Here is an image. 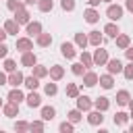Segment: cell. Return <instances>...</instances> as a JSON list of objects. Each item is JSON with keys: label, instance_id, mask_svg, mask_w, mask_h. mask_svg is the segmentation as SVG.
<instances>
[{"label": "cell", "instance_id": "obj_1", "mask_svg": "<svg viewBox=\"0 0 133 133\" xmlns=\"http://www.w3.org/2000/svg\"><path fill=\"white\" fill-rule=\"evenodd\" d=\"M106 17L112 19V21H118V19L123 17V8H121L118 4H110V6L106 8Z\"/></svg>", "mask_w": 133, "mask_h": 133}, {"label": "cell", "instance_id": "obj_2", "mask_svg": "<svg viewBox=\"0 0 133 133\" xmlns=\"http://www.w3.org/2000/svg\"><path fill=\"white\" fill-rule=\"evenodd\" d=\"M106 62H108V52L98 46V50L94 52V64H100V66H102V64H106Z\"/></svg>", "mask_w": 133, "mask_h": 133}, {"label": "cell", "instance_id": "obj_3", "mask_svg": "<svg viewBox=\"0 0 133 133\" xmlns=\"http://www.w3.org/2000/svg\"><path fill=\"white\" fill-rule=\"evenodd\" d=\"M106 64H108V73H110V75H114V73H121V71H123V62H121L118 58H108V62H106Z\"/></svg>", "mask_w": 133, "mask_h": 133}, {"label": "cell", "instance_id": "obj_4", "mask_svg": "<svg viewBox=\"0 0 133 133\" xmlns=\"http://www.w3.org/2000/svg\"><path fill=\"white\" fill-rule=\"evenodd\" d=\"M23 81H25V77H23V73H21V71H12V73L8 75V83H10L12 87H19Z\"/></svg>", "mask_w": 133, "mask_h": 133}, {"label": "cell", "instance_id": "obj_5", "mask_svg": "<svg viewBox=\"0 0 133 133\" xmlns=\"http://www.w3.org/2000/svg\"><path fill=\"white\" fill-rule=\"evenodd\" d=\"M33 48V42H31V37H19L17 39V50H21V52H27V50H31Z\"/></svg>", "mask_w": 133, "mask_h": 133}, {"label": "cell", "instance_id": "obj_6", "mask_svg": "<svg viewBox=\"0 0 133 133\" xmlns=\"http://www.w3.org/2000/svg\"><path fill=\"white\" fill-rule=\"evenodd\" d=\"M35 62H37V58H35L33 52H29V50L23 52V56H21V64H23V66H33Z\"/></svg>", "mask_w": 133, "mask_h": 133}, {"label": "cell", "instance_id": "obj_7", "mask_svg": "<svg viewBox=\"0 0 133 133\" xmlns=\"http://www.w3.org/2000/svg\"><path fill=\"white\" fill-rule=\"evenodd\" d=\"M4 31H6L8 35H17V33H19V23H17L15 19H8V21L4 23Z\"/></svg>", "mask_w": 133, "mask_h": 133}, {"label": "cell", "instance_id": "obj_8", "mask_svg": "<svg viewBox=\"0 0 133 133\" xmlns=\"http://www.w3.org/2000/svg\"><path fill=\"white\" fill-rule=\"evenodd\" d=\"M60 52H62L64 58H75V54H77V52H75V46L69 44V42H64V44L60 46Z\"/></svg>", "mask_w": 133, "mask_h": 133}, {"label": "cell", "instance_id": "obj_9", "mask_svg": "<svg viewBox=\"0 0 133 133\" xmlns=\"http://www.w3.org/2000/svg\"><path fill=\"white\" fill-rule=\"evenodd\" d=\"M39 33H42V25H39L37 21H33V23H27V35H29V37H33V35L37 37Z\"/></svg>", "mask_w": 133, "mask_h": 133}, {"label": "cell", "instance_id": "obj_10", "mask_svg": "<svg viewBox=\"0 0 133 133\" xmlns=\"http://www.w3.org/2000/svg\"><path fill=\"white\" fill-rule=\"evenodd\" d=\"M98 81H100V77H98L96 73H91V71H89V73H83V83H85L87 87H94Z\"/></svg>", "mask_w": 133, "mask_h": 133}, {"label": "cell", "instance_id": "obj_11", "mask_svg": "<svg viewBox=\"0 0 133 133\" xmlns=\"http://www.w3.org/2000/svg\"><path fill=\"white\" fill-rule=\"evenodd\" d=\"M4 114H6V116H10V118H12V116H17V114H19V104L8 100V104L4 106Z\"/></svg>", "mask_w": 133, "mask_h": 133}, {"label": "cell", "instance_id": "obj_12", "mask_svg": "<svg viewBox=\"0 0 133 133\" xmlns=\"http://www.w3.org/2000/svg\"><path fill=\"white\" fill-rule=\"evenodd\" d=\"M15 21H17L19 25H25V23H29V12H27L25 8H19V10H17V15H15Z\"/></svg>", "mask_w": 133, "mask_h": 133}, {"label": "cell", "instance_id": "obj_13", "mask_svg": "<svg viewBox=\"0 0 133 133\" xmlns=\"http://www.w3.org/2000/svg\"><path fill=\"white\" fill-rule=\"evenodd\" d=\"M77 108L79 110H89L91 108V100L87 96H77Z\"/></svg>", "mask_w": 133, "mask_h": 133}, {"label": "cell", "instance_id": "obj_14", "mask_svg": "<svg viewBox=\"0 0 133 133\" xmlns=\"http://www.w3.org/2000/svg\"><path fill=\"white\" fill-rule=\"evenodd\" d=\"M87 121H89V125H102V121H104V116H102V110H96V112H89V116H87Z\"/></svg>", "mask_w": 133, "mask_h": 133}, {"label": "cell", "instance_id": "obj_15", "mask_svg": "<svg viewBox=\"0 0 133 133\" xmlns=\"http://www.w3.org/2000/svg\"><path fill=\"white\" fill-rule=\"evenodd\" d=\"M62 75H64V69H62V66H58V64H54V66H50V77H52L54 81H58V79H62Z\"/></svg>", "mask_w": 133, "mask_h": 133}, {"label": "cell", "instance_id": "obj_16", "mask_svg": "<svg viewBox=\"0 0 133 133\" xmlns=\"http://www.w3.org/2000/svg\"><path fill=\"white\" fill-rule=\"evenodd\" d=\"M83 17H85V21H87V23H98V19H100V15H98L94 8H87V10L83 12Z\"/></svg>", "mask_w": 133, "mask_h": 133}, {"label": "cell", "instance_id": "obj_17", "mask_svg": "<svg viewBox=\"0 0 133 133\" xmlns=\"http://www.w3.org/2000/svg\"><path fill=\"white\" fill-rule=\"evenodd\" d=\"M87 42H89L91 46H96V48H98V46L102 44V33H100V31H91V33H89V37H87Z\"/></svg>", "mask_w": 133, "mask_h": 133}, {"label": "cell", "instance_id": "obj_18", "mask_svg": "<svg viewBox=\"0 0 133 133\" xmlns=\"http://www.w3.org/2000/svg\"><path fill=\"white\" fill-rule=\"evenodd\" d=\"M50 44H52V35H50V33H39V35H37V46L46 48V46H50Z\"/></svg>", "mask_w": 133, "mask_h": 133}, {"label": "cell", "instance_id": "obj_19", "mask_svg": "<svg viewBox=\"0 0 133 133\" xmlns=\"http://www.w3.org/2000/svg\"><path fill=\"white\" fill-rule=\"evenodd\" d=\"M100 85L104 87V89H110L112 85H114V79H112V75L108 73V75H102L100 77Z\"/></svg>", "mask_w": 133, "mask_h": 133}, {"label": "cell", "instance_id": "obj_20", "mask_svg": "<svg viewBox=\"0 0 133 133\" xmlns=\"http://www.w3.org/2000/svg\"><path fill=\"white\" fill-rule=\"evenodd\" d=\"M104 33H106L108 37H116V35L121 33V31H118V27H116L114 23H108V25L104 27Z\"/></svg>", "mask_w": 133, "mask_h": 133}, {"label": "cell", "instance_id": "obj_21", "mask_svg": "<svg viewBox=\"0 0 133 133\" xmlns=\"http://www.w3.org/2000/svg\"><path fill=\"white\" fill-rule=\"evenodd\" d=\"M23 98H25V96H23V91H21V89H17V87H15V89H10V94H8V100H10V102H17V104H19Z\"/></svg>", "mask_w": 133, "mask_h": 133}, {"label": "cell", "instance_id": "obj_22", "mask_svg": "<svg viewBox=\"0 0 133 133\" xmlns=\"http://www.w3.org/2000/svg\"><path fill=\"white\" fill-rule=\"evenodd\" d=\"M27 104H29L31 108H37V106L42 104V98H39L37 94H33V91H31V94L27 96Z\"/></svg>", "mask_w": 133, "mask_h": 133}, {"label": "cell", "instance_id": "obj_23", "mask_svg": "<svg viewBox=\"0 0 133 133\" xmlns=\"http://www.w3.org/2000/svg\"><path fill=\"white\" fill-rule=\"evenodd\" d=\"M94 106H96V110H108V106H110V102H108V98H98L96 102H94Z\"/></svg>", "mask_w": 133, "mask_h": 133}, {"label": "cell", "instance_id": "obj_24", "mask_svg": "<svg viewBox=\"0 0 133 133\" xmlns=\"http://www.w3.org/2000/svg\"><path fill=\"white\" fill-rule=\"evenodd\" d=\"M54 114H56V110H54L52 106H44V108H42V118H44V121H52Z\"/></svg>", "mask_w": 133, "mask_h": 133}, {"label": "cell", "instance_id": "obj_25", "mask_svg": "<svg viewBox=\"0 0 133 133\" xmlns=\"http://www.w3.org/2000/svg\"><path fill=\"white\" fill-rule=\"evenodd\" d=\"M31 69H33V75H35L37 79H39V77H46V75L50 73V71H48L46 66H42V64H33Z\"/></svg>", "mask_w": 133, "mask_h": 133}, {"label": "cell", "instance_id": "obj_26", "mask_svg": "<svg viewBox=\"0 0 133 133\" xmlns=\"http://www.w3.org/2000/svg\"><path fill=\"white\" fill-rule=\"evenodd\" d=\"M37 6H39L42 12H50L52 6H54V2H52V0H37Z\"/></svg>", "mask_w": 133, "mask_h": 133}, {"label": "cell", "instance_id": "obj_27", "mask_svg": "<svg viewBox=\"0 0 133 133\" xmlns=\"http://www.w3.org/2000/svg\"><path fill=\"white\" fill-rule=\"evenodd\" d=\"M116 102H118L121 106H125V104H129V91H125V89H121V91L116 94Z\"/></svg>", "mask_w": 133, "mask_h": 133}, {"label": "cell", "instance_id": "obj_28", "mask_svg": "<svg viewBox=\"0 0 133 133\" xmlns=\"http://www.w3.org/2000/svg\"><path fill=\"white\" fill-rule=\"evenodd\" d=\"M23 83H25L29 89H35V87L39 85V81H37V77H35V75H31V77H25V81H23Z\"/></svg>", "mask_w": 133, "mask_h": 133}, {"label": "cell", "instance_id": "obj_29", "mask_svg": "<svg viewBox=\"0 0 133 133\" xmlns=\"http://www.w3.org/2000/svg\"><path fill=\"white\" fill-rule=\"evenodd\" d=\"M116 46L118 48H129V35H116Z\"/></svg>", "mask_w": 133, "mask_h": 133}, {"label": "cell", "instance_id": "obj_30", "mask_svg": "<svg viewBox=\"0 0 133 133\" xmlns=\"http://www.w3.org/2000/svg\"><path fill=\"white\" fill-rule=\"evenodd\" d=\"M66 96H69V98H77V96H79V87H77L75 83H69V85H66Z\"/></svg>", "mask_w": 133, "mask_h": 133}, {"label": "cell", "instance_id": "obj_31", "mask_svg": "<svg viewBox=\"0 0 133 133\" xmlns=\"http://www.w3.org/2000/svg\"><path fill=\"white\" fill-rule=\"evenodd\" d=\"M75 44H77L79 48H85V46H87V37H85L83 33H77V35H75Z\"/></svg>", "mask_w": 133, "mask_h": 133}, {"label": "cell", "instance_id": "obj_32", "mask_svg": "<svg viewBox=\"0 0 133 133\" xmlns=\"http://www.w3.org/2000/svg\"><path fill=\"white\" fill-rule=\"evenodd\" d=\"M81 62L85 66H94V56H89L87 52H81Z\"/></svg>", "mask_w": 133, "mask_h": 133}, {"label": "cell", "instance_id": "obj_33", "mask_svg": "<svg viewBox=\"0 0 133 133\" xmlns=\"http://www.w3.org/2000/svg\"><path fill=\"white\" fill-rule=\"evenodd\" d=\"M69 121H71V123H79V121H81V110H79V108H77V110H71V112H69Z\"/></svg>", "mask_w": 133, "mask_h": 133}, {"label": "cell", "instance_id": "obj_34", "mask_svg": "<svg viewBox=\"0 0 133 133\" xmlns=\"http://www.w3.org/2000/svg\"><path fill=\"white\" fill-rule=\"evenodd\" d=\"M127 118H129V116H127L125 112H116V114H114V125H125Z\"/></svg>", "mask_w": 133, "mask_h": 133}, {"label": "cell", "instance_id": "obj_35", "mask_svg": "<svg viewBox=\"0 0 133 133\" xmlns=\"http://www.w3.org/2000/svg\"><path fill=\"white\" fill-rule=\"evenodd\" d=\"M6 6H8V10H15V12H17L19 8H23V4H21L19 0H8V2H6Z\"/></svg>", "mask_w": 133, "mask_h": 133}, {"label": "cell", "instance_id": "obj_36", "mask_svg": "<svg viewBox=\"0 0 133 133\" xmlns=\"http://www.w3.org/2000/svg\"><path fill=\"white\" fill-rule=\"evenodd\" d=\"M15 69H17V62L10 60V58H6V60H4V71H6V73H12Z\"/></svg>", "mask_w": 133, "mask_h": 133}, {"label": "cell", "instance_id": "obj_37", "mask_svg": "<svg viewBox=\"0 0 133 133\" xmlns=\"http://www.w3.org/2000/svg\"><path fill=\"white\" fill-rule=\"evenodd\" d=\"M83 71H85V64L83 62H75L73 64V73L75 75H83Z\"/></svg>", "mask_w": 133, "mask_h": 133}, {"label": "cell", "instance_id": "obj_38", "mask_svg": "<svg viewBox=\"0 0 133 133\" xmlns=\"http://www.w3.org/2000/svg\"><path fill=\"white\" fill-rule=\"evenodd\" d=\"M44 91H46L48 96H54V94L58 91V87H56V83H48V85L44 87Z\"/></svg>", "mask_w": 133, "mask_h": 133}, {"label": "cell", "instance_id": "obj_39", "mask_svg": "<svg viewBox=\"0 0 133 133\" xmlns=\"http://www.w3.org/2000/svg\"><path fill=\"white\" fill-rule=\"evenodd\" d=\"M60 6H62V10H73L75 8V0H62Z\"/></svg>", "mask_w": 133, "mask_h": 133}, {"label": "cell", "instance_id": "obj_40", "mask_svg": "<svg viewBox=\"0 0 133 133\" xmlns=\"http://www.w3.org/2000/svg\"><path fill=\"white\" fill-rule=\"evenodd\" d=\"M123 73H125V79H133V62L123 66Z\"/></svg>", "mask_w": 133, "mask_h": 133}, {"label": "cell", "instance_id": "obj_41", "mask_svg": "<svg viewBox=\"0 0 133 133\" xmlns=\"http://www.w3.org/2000/svg\"><path fill=\"white\" fill-rule=\"evenodd\" d=\"M15 129H17V131H27V129H29V123L19 121V123H15Z\"/></svg>", "mask_w": 133, "mask_h": 133}, {"label": "cell", "instance_id": "obj_42", "mask_svg": "<svg viewBox=\"0 0 133 133\" xmlns=\"http://www.w3.org/2000/svg\"><path fill=\"white\" fill-rule=\"evenodd\" d=\"M29 129H31V131H33V129H35V131H44V123H42V121H35V123L29 125Z\"/></svg>", "mask_w": 133, "mask_h": 133}, {"label": "cell", "instance_id": "obj_43", "mask_svg": "<svg viewBox=\"0 0 133 133\" xmlns=\"http://www.w3.org/2000/svg\"><path fill=\"white\" fill-rule=\"evenodd\" d=\"M58 129H60L62 133H71V131H73V125H71V123H60Z\"/></svg>", "mask_w": 133, "mask_h": 133}, {"label": "cell", "instance_id": "obj_44", "mask_svg": "<svg viewBox=\"0 0 133 133\" xmlns=\"http://www.w3.org/2000/svg\"><path fill=\"white\" fill-rule=\"evenodd\" d=\"M8 54V48H6V44L4 42H0V58H4Z\"/></svg>", "mask_w": 133, "mask_h": 133}, {"label": "cell", "instance_id": "obj_45", "mask_svg": "<svg viewBox=\"0 0 133 133\" xmlns=\"http://www.w3.org/2000/svg\"><path fill=\"white\" fill-rule=\"evenodd\" d=\"M125 54H127V58L133 62V48H125Z\"/></svg>", "mask_w": 133, "mask_h": 133}, {"label": "cell", "instance_id": "obj_46", "mask_svg": "<svg viewBox=\"0 0 133 133\" xmlns=\"http://www.w3.org/2000/svg\"><path fill=\"white\" fill-rule=\"evenodd\" d=\"M6 83H8V77L4 73H0V85H6Z\"/></svg>", "mask_w": 133, "mask_h": 133}, {"label": "cell", "instance_id": "obj_47", "mask_svg": "<svg viewBox=\"0 0 133 133\" xmlns=\"http://www.w3.org/2000/svg\"><path fill=\"white\" fill-rule=\"evenodd\" d=\"M6 35H8V33H6L4 29H0V42H4V37H6Z\"/></svg>", "mask_w": 133, "mask_h": 133}, {"label": "cell", "instance_id": "obj_48", "mask_svg": "<svg viewBox=\"0 0 133 133\" xmlns=\"http://www.w3.org/2000/svg\"><path fill=\"white\" fill-rule=\"evenodd\" d=\"M87 2H89V4H91V6H98V4H100V2H102V0H87Z\"/></svg>", "mask_w": 133, "mask_h": 133}, {"label": "cell", "instance_id": "obj_49", "mask_svg": "<svg viewBox=\"0 0 133 133\" xmlns=\"http://www.w3.org/2000/svg\"><path fill=\"white\" fill-rule=\"evenodd\" d=\"M127 8H129V10L133 12V0H127Z\"/></svg>", "mask_w": 133, "mask_h": 133}, {"label": "cell", "instance_id": "obj_50", "mask_svg": "<svg viewBox=\"0 0 133 133\" xmlns=\"http://www.w3.org/2000/svg\"><path fill=\"white\" fill-rule=\"evenodd\" d=\"M33 2H37V0H27V4H33Z\"/></svg>", "mask_w": 133, "mask_h": 133}, {"label": "cell", "instance_id": "obj_51", "mask_svg": "<svg viewBox=\"0 0 133 133\" xmlns=\"http://www.w3.org/2000/svg\"><path fill=\"white\" fill-rule=\"evenodd\" d=\"M129 106H131V108H133V102H129Z\"/></svg>", "mask_w": 133, "mask_h": 133}, {"label": "cell", "instance_id": "obj_52", "mask_svg": "<svg viewBox=\"0 0 133 133\" xmlns=\"http://www.w3.org/2000/svg\"><path fill=\"white\" fill-rule=\"evenodd\" d=\"M131 116H133V108H131Z\"/></svg>", "mask_w": 133, "mask_h": 133}, {"label": "cell", "instance_id": "obj_53", "mask_svg": "<svg viewBox=\"0 0 133 133\" xmlns=\"http://www.w3.org/2000/svg\"><path fill=\"white\" fill-rule=\"evenodd\" d=\"M102 2H110V0H102Z\"/></svg>", "mask_w": 133, "mask_h": 133}, {"label": "cell", "instance_id": "obj_54", "mask_svg": "<svg viewBox=\"0 0 133 133\" xmlns=\"http://www.w3.org/2000/svg\"><path fill=\"white\" fill-rule=\"evenodd\" d=\"M0 106H2V98H0Z\"/></svg>", "mask_w": 133, "mask_h": 133}, {"label": "cell", "instance_id": "obj_55", "mask_svg": "<svg viewBox=\"0 0 133 133\" xmlns=\"http://www.w3.org/2000/svg\"><path fill=\"white\" fill-rule=\"evenodd\" d=\"M131 131H133V127H131Z\"/></svg>", "mask_w": 133, "mask_h": 133}]
</instances>
